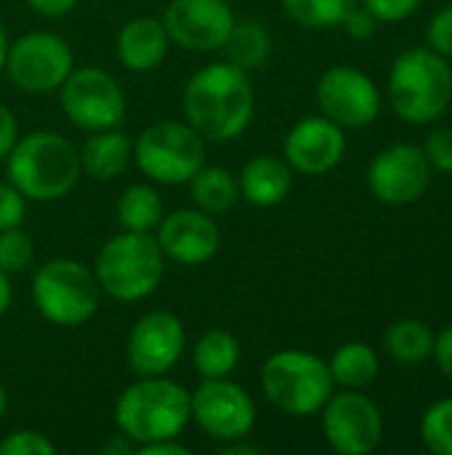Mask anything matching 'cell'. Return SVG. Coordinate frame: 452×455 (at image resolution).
Listing matches in <instances>:
<instances>
[{"label":"cell","instance_id":"cell-6","mask_svg":"<svg viewBox=\"0 0 452 455\" xmlns=\"http://www.w3.org/2000/svg\"><path fill=\"white\" fill-rule=\"evenodd\" d=\"M261 389L285 416L306 419L322 411L336 384L322 357L304 349H282L264 363Z\"/></svg>","mask_w":452,"mask_h":455},{"label":"cell","instance_id":"cell-17","mask_svg":"<svg viewBox=\"0 0 452 455\" xmlns=\"http://www.w3.org/2000/svg\"><path fill=\"white\" fill-rule=\"evenodd\" d=\"M346 155L344 128L325 115H312L298 120L285 136V160L293 173L322 176L333 171Z\"/></svg>","mask_w":452,"mask_h":455},{"label":"cell","instance_id":"cell-14","mask_svg":"<svg viewBox=\"0 0 452 455\" xmlns=\"http://www.w3.org/2000/svg\"><path fill=\"white\" fill-rule=\"evenodd\" d=\"M192 419L208 437L234 443L256 427V403L229 379H205L192 392Z\"/></svg>","mask_w":452,"mask_h":455},{"label":"cell","instance_id":"cell-35","mask_svg":"<svg viewBox=\"0 0 452 455\" xmlns=\"http://www.w3.org/2000/svg\"><path fill=\"white\" fill-rule=\"evenodd\" d=\"M378 21L394 24V21H405L410 19L424 0H360Z\"/></svg>","mask_w":452,"mask_h":455},{"label":"cell","instance_id":"cell-5","mask_svg":"<svg viewBox=\"0 0 452 455\" xmlns=\"http://www.w3.org/2000/svg\"><path fill=\"white\" fill-rule=\"evenodd\" d=\"M165 272V253L152 232H120L96 256V283L115 301L152 296Z\"/></svg>","mask_w":452,"mask_h":455},{"label":"cell","instance_id":"cell-22","mask_svg":"<svg viewBox=\"0 0 452 455\" xmlns=\"http://www.w3.org/2000/svg\"><path fill=\"white\" fill-rule=\"evenodd\" d=\"M333 384L341 389H368L378 373H381V360L376 349L365 341H346L341 344L333 357L328 360Z\"/></svg>","mask_w":452,"mask_h":455},{"label":"cell","instance_id":"cell-34","mask_svg":"<svg viewBox=\"0 0 452 455\" xmlns=\"http://www.w3.org/2000/svg\"><path fill=\"white\" fill-rule=\"evenodd\" d=\"M24 216H27V197L11 181H0V229L21 227Z\"/></svg>","mask_w":452,"mask_h":455},{"label":"cell","instance_id":"cell-37","mask_svg":"<svg viewBox=\"0 0 452 455\" xmlns=\"http://www.w3.org/2000/svg\"><path fill=\"white\" fill-rule=\"evenodd\" d=\"M432 360L437 363L440 373L452 381V325L442 328L434 339V352H432Z\"/></svg>","mask_w":452,"mask_h":455},{"label":"cell","instance_id":"cell-15","mask_svg":"<svg viewBox=\"0 0 452 455\" xmlns=\"http://www.w3.org/2000/svg\"><path fill=\"white\" fill-rule=\"evenodd\" d=\"M186 331L170 312L144 315L128 333L125 360L136 376H165L184 355Z\"/></svg>","mask_w":452,"mask_h":455},{"label":"cell","instance_id":"cell-24","mask_svg":"<svg viewBox=\"0 0 452 455\" xmlns=\"http://www.w3.org/2000/svg\"><path fill=\"white\" fill-rule=\"evenodd\" d=\"M186 184H189V195H192L194 205L210 216L232 211L237 197H240V187H237L234 173L221 168V165H205L202 163L200 171Z\"/></svg>","mask_w":452,"mask_h":455},{"label":"cell","instance_id":"cell-12","mask_svg":"<svg viewBox=\"0 0 452 455\" xmlns=\"http://www.w3.org/2000/svg\"><path fill=\"white\" fill-rule=\"evenodd\" d=\"M432 181V165L418 144H392L368 165L370 195L389 208H405L424 197Z\"/></svg>","mask_w":452,"mask_h":455},{"label":"cell","instance_id":"cell-28","mask_svg":"<svg viewBox=\"0 0 452 455\" xmlns=\"http://www.w3.org/2000/svg\"><path fill=\"white\" fill-rule=\"evenodd\" d=\"M360 0H282L288 16L309 29H330L341 27L344 16Z\"/></svg>","mask_w":452,"mask_h":455},{"label":"cell","instance_id":"cell-43","mask_svg":"<svg viewBox=\"0 0 452 455\" xmlns=\"http://www.w3.org/2000/svg\"><path fill=\"white\" fill-rule=\"evenodd\" d=\"M5 53H8V35H5L3 21H0V72H3V64H5Z\"/></svg>","mask_w":452,"mask_h":455},{"label":"cell","instance_id":"cell-20","mask_svg":"<svg viewBox=\"0 0 452 455\" xmlns=\"http://www.w3.org/2000/svg\"><path fill=\"white\" fill-rule=\"evenodd\" d=\"M240 197L256 208H274L280 205L293 189V168L285 157L277 155H258L245 163L237 179Z\"/></svg>","mask_w":452,"mask_h":455},{"label":"cell","instance_id":"cell-25","mask_svg":"<svg viewBox=\"0 0 452 455\" xmlns=\"http://www.w3.org/2000/svg\"><path fill=\"white\" fill-rule=\"evenodd\" d=\"M192 360L202 379H229L240 363V341L224 328H210L197 339Z\"/></svg>","mask_w":452,"mask_h":455},{"label":"cell","instance_id":"cell-23","mask_svg":"<svg viewBox=\"0 0 452 455\" xmlns=\"http://www.w3.org/2000/svg\"><path fill=\"white\" fill-rule=\"evenodd\" d=\"M434 339H437V333L429 323L416 320V317H405V320L392 323L384 331V352L394 363L418 365V363L432 360Z\"/></svg>","mask_w":452,"mask_h":455},{"label":"cell","instance_id":"cell-7","mask_svg":"<svg viewBox=\"0 0 452 455\" xmlns=\"http://www.w3.org/2000/svg\"><path fill=\"white\" fill-rule=\"evenodd\" d=\"M99 296L96 275L75 259H51L32 277V301L53 325L75 328L88 323L99 309Z\"/></svg>","mask_w":452,"mask_h":455},{"label":"cell","instance_id":"cell-3","mask_svg":"<svg viewBox=\"0 0 452 455\" xmlns=\"http://www.w3.org/2000/svg\"><path fill=\"white\" fill-rule=\"evenodd\" d=\"M8 181L35 203H53L75 189L83 176L80 152L53 131L19 136L5 157Z\"/></svg>","mask_w":452,"mask_h":455},{"label":"cell","instance_id":"cell-10","mask_svg":"<svg viewBox=\"0 0 452 455\" xmlns=\"http://www.w3.org/2000/svg\"><path fill=\"white\" fill-rule=\"evenodd\" d=\"M59 101L64 115L91 133L117 128L125 117V93L101 67L72 69L59 88Z\"/></svg>","mask_w":452,"mask_h":455},{"label":"cell","instance_id":"cell-26","mask_svg":"<svg viewBox=\"0 0 452 455\" xmlns=\"http://www.w3.org/2000/svg\"><path fill=\"white\" fill-rule=\"evenodd\" d=\"M226 53V61L242 72L258 69L266 64L269 53H272V37L269 29L258 21H234L226 43L221 45Z\"/></svg>","mask_w":452,"mask_h":455},{"label":"cell","instance_id":"cell-41","mask_svg":"<svg viewBox=\"0 0 452 455\" xmlns=\"http://www.w3.org/2000/svg\"><path fill=\"white\" fill-rule=\"evenodd\" d=\"M264 451L258 445H242L240 440L234 443H224V455H261Z\"/></svg>","mask_w":452,"mask_h":455},{"label":"cell","instance_id":"cell-33","mask_svg":"<svg viewBox=\"0 0 452 455\" xmlns=\"http://www.w3.org/2000/svg\"><path fill=\"white\" fill-rule=\"evenodd\" d=\"M426 43L432 51H437L440 56H445L452 61V5L440 8L426 27Z\"/></svg>","mask_w":452,"mask_h":455},{"label":"cell","instance_id":"cell-11","mask_svg":"<svg viewBox=\"0 0 452 455\" xmlns=\"http://www.w3.org/2000/svg\"><path fill=\"white\" fill-rule=\"evenodd\" d=\"M11 83L27 93L59 91L67 75L75 69V56L67 40L51 32H29L8 43L5 64Z\"/></svg>","mask_w":452,"mask_h":455},{"label":"cell","instance_id":"cell-4","mask_svg":"<svg viewBox=\"0 0 452 455\" xmlns=\"http://www.w3.org/2000/svg\"><path fill=\"white\" fill-rule=\"evenodd\" d=\"M394 112L410 125H429L440 120L452 101V67L445 56L426 48L400 53L389 69L386 83Z\"/></svg>","mask_w":452,"mask_h":455},{"label":"cell","instance_id":"cell-32","mask_svg":"<svg viewBox=\"0 0 452 455\" xmlns=\"http://www.w3.org/2000/svg\"><path fill=\"white\" fill-rule=\"evenodd\" d=\"M424 155L432 165V171L440 173H452V125H440L434 128L426 141H424Z\"/></svg>","mask_w":452,"mask_h":455},{"label":"cell","instance_id":"cell-9","mask_svg":"<svg viewBox=\"0 0 452 455\" xmlns=\"http://www.w3.org/2000/svg\"><path fill=\"white\" fill-rule=\"evenodd\" d=\"M325 443L338 455H368L384 443V416L365 389L333 392L320 411Z\"/></svg>","mask_w":452,"mask_h":455},{"label":"cell","instance_id":"cell-21","mask_svg":"<svg viewBox=\"0 0 452 455\" xmlns=\"http://www.w3.org/2000/svg\"><path fill=\"white\" fill-rule=\"evenodd\" d=\"M131 155H133V144L123 131L117 128L93 131V136H88V141L80 149V168L93 181H109L128 168Z\"/></svg>","mask_w":452,"mask_h":455},{"label":"cell","instance_id":"cell-38","mask_svg":"<svg viewBox=\"0 0 452 455\" xmlns=\"http://www.w3.org/2000/svg\"><path fill=\"white\" fill-rule=\"evenodd\" d=\"M16 139H19L16 117H13V112L0 101V160H5V157H8V152L13 149Z\"/></svg>","mask_w":452,"mask_h":455},{"label":"cell","instance_id":"cell-42","mask_svg":"<svg viewBox=\"0 0 452 455\" xmlns=\"http://www.w3.org/2000/svg\"><path fill=\"white\" fill-rule=\"evenodd\" d=\"M11 299H13V291H11L8 275H5V272H0V317L8 312V307H11Z\"/></svg>","mask_w":452,"mask_h":455},{"label":"cell","instance_id":"cell-27","mask_svg":"<svg viewBox=\"0 0 452 455\" xmlns=\"http://www.w3.org/2000/svg\"><path fill=\"white\" fill-rule=\"evenodd\" d=\"M163 216V197L149 184H131L117 200V221L125 232H155Z\"/></svg>","mask_w":452,"mask_h":455},{"label":"cell","instance_id":"cell-19","mask_svg":"<svg viewBox=\"0 0 452 455\" xmlns=\"http://www.w3.org/2000/svg\"><path fill=\"white\" fill-rule=\"evenodd\" d=\"M170 37L163 19L136 16L125 21L117 32V59L131 72H149L168 56Z\"/></svg>","mask_w":452,"mask_h":455},{"label":"cell","instance_id":"cell-31","mask_svg":"<svg viewBox=\"0 0 452 455\" xmlns=\"http://www.w3.org/2000/svg\"><path fill=\"white\" fill-rule=\"evenodd\" d=\"M56 445L35 429L11 432L5 440H0V455H53Z\"/></svg>","mask_w":452,"mask_h":455},{"label":"cell","instance_id":"cell-36","mask_svg":"<svg viewBox=\"0 0 452 455\" xmlns=\"http://www.w3.org/2000/svg\"><path fill=\"white\" fill-rule=\"evenodd\" d=\"M381 21L362 5V3H357L346 16H344V21H341V27L346 29V35L352 37V40H370L373 35H376V27H378Z\"/></svg>","mask_w":452,"mask_h":455},{"label":"cell","instance_id":"cell-40","mask_svg":"<svg viewBox=\"0 0 452 455\" xmlns=\"http://www.w3.org/2000/svg\"><path fill=\"white\" fill-rule=\"evenodd\" d=\"M139 455H189V448L176 443V440H157V443H149V445H141L136 448Z\"/></svg>","mask_w":452,"mask_h":455},{"label":"cell","instance_id":"cell-39","mask_svg":"<svg viewBox=\"0 0 452 455\" xmlns=\"http://www.w3.org/2000/svg\"><path fill=\"white\" fill-rule=\"evenodd\" d=\"M27 5L37 11L40 16L59 19V16H67L77 5V0H27Z\"/></svg>","mask_w":452,"mask_h":455},{"label":"cell","instance_id":"cell-2","mask_svg":"<svg viewBox=\"0 0 452 455\" xmlns=\"http://www.w3.org/2000/svg\"><path fill=\"white\" fill-rule=\"evenodd\" d=\"M192 421V392L165 376H139L115 405V424L136 448L176 440Z\"/></svg>","mask_w":452,"mask_h":455},{"label":"cell","instance_id":"cell-16","mask_svg":"<svg viewBox=\"0 0 452 455\" xmlns=\"http://www.w3.org/2000/svg\"><path fill=\"white\" fill-rule=\"evenodd\" d=\"M234 21V11L226 0H170L163 13L168 37L197 53L221 48Z\"/></svg>","mask_w":452,"mask_h":455},{"label":"cell","instance_id":"cell-18","mask_svg":"<svg viewBox=\"0 0 452 455\" xmlns=\"http://www.w3.org/2000/svg\"><path fill=\"white\" fill-rule=\"evenodd\" d=\"M155 232L165 259H173L184 267L208 264L221 248L218 224L200 208H184L163 216Z\"/></svg>","mask_w":452,"mask_h":455},{"label":"cell","instance_id":"cell-29","mask_svg":"<svg viewBox=\"0 0 452 455\" xmlns=\"http://www.w3.org/2000/svg\"><path fill=\"white\" fill-rule=\"evenodd\" d=\"M421 440L429 453L452 455V397H442L424 411Z\"/></svg>","mask_w":452,"mask_h":455},{"label":"cell","instance_id":"cell-44","mask_svg":"<svg viewBox=\"0 0 452 455\" xmlns=\"http://www.w3.org/2000/svg\"><path fill=\"white\" fill-rule=\"evenodd\" d=\"M5 405H8V395H5V387L0 384V419H3V413H5Z\"/></svg>","mask_w":452,"mask_h":455},{"label":"cell","instance_id":"cell-1","mask_svg":"<svg viewBox=\"0 0 452 455\" xmlns=\"http://www.w3.org/2000/svg\"><path fill=\"white\" fill-rule=\"evenodd\" d=\"M186 123L210 141L237 139L253 120L256 93L248 72L229 61H216L197 69L181 96Z\"/></svg>","mask_w":452,"mask_h":455},{"label":"cell","instance_id":"cell-30","mask_svg":"<svg viewBox=\"0 0 452 455\" xmlns=\"http://www.w3.org/2000/svg\"><path fill=\"white\" fill-rule=\"evenodd\" d=\"M35 259V243L32 237L21 229H0V272L16 275L24 272Z\"/></svg>","mask_w":452,"mask_h":455},{"label":"cell","instance_id":"cell-13","mask_svg":"<svg viewBox=\"0 0 452 455\" xmlns=\"http://www.w3.org/2000/svg\"><path fill=\"white\" fill-rule=\"evenodd\" d=\"M317 107L341 128H368L381 115V91L362 69L338 64L322 72L317 83Z\"/></svg>","mask_w":452,"mask_h":455},{"label":"cell","instance_id":"cell-8","mask_svg":"<svg viewBox=\"0 0 452 455\" xmlns=\"http://www.w3.org/2000/svg\"><path fill=\"white\" fill-rule=\"evenodd\" d=\"M133 157L147 179L157 184H186L205 163V144L189 123L160 120L139 133Z\"/></svg>","mask_w":452,"mask_h":455}]
</instances>
